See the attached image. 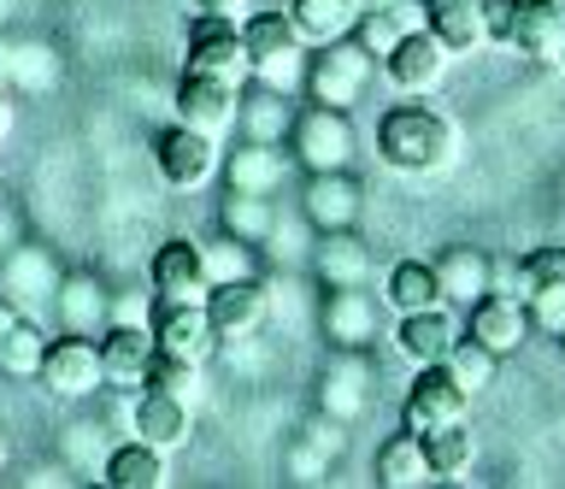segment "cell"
<instances>
[{
  "label": "cell",
  "mask_w": 565,
  "mask_h": 489,
  "mask_svg": "<svg viewBox=\"0 0 565 489\" xmlns=\"http://www.w3.org/2000/svg\"><path fill=\"white\" fill-rule=\"evenodd\" d=\"M377 153L406 178H430V171H448L459 160V130L430 100H395L377 118Z\"/></svg>",
  "instance_id": "6da1fadb"
},
{
  "label": "cell",
  "mask_w": 565,
  "mask_h": 489,
  "mask_svg": "<svg viewBox=\"0 0 565 489\" xmlns=\"http://www.w3.org/2000/svg\"><path fill=\"white\" fill-rule=\"evenodd\" d=\"M242 42H247V65H254V83L277 95H295L307 89V36L295 30L289 12H254L242 24Z\"/></svg>",
  "instance_id": "7a4b0ae2"
},
{
  "label": "cell",
  "mask_w": 565,
  "mask_h": 489,
  "mask_svg": "<svg viewBox=\"0 0 565 489\" xmlns=\"http://www.w3.org/2000/svg\"><path fill=\"white\" fill-rule=\"evenodd\" d=\"M371 60L353 36L342 42H324L318 54L307 60V95L318 100V107H353V100H365V83H371Z\"/></svg>",
  "instance_id": "3957f363"
},
{
  "label": "cell",
  "mask_w": 565,
  "mask_h": 489,
  "mask_svg": "<svg viewBox=\"0 0 565 489\" xmlns=\"http://www.w3.org/2000/svg\"><path fill=\"white\" fill-rule=\"evenodd\" d=\"M289 148H295V160L307 166V178H312V171H348V160H353L348 113L342 107H318V100H312L307 113H295Z\"/></svg>",
  "instance_id": "277c9868"
},
{
  "label": "cell",
  "mask_w": 565,
  "mask_h": 489,
  "mask_svg": "<svg viewBox=\"0 0 565 489\" xmlns=\"http://www.w3.org/2000/svg\"><path fill=\"white\" fill-rule=\"evenodd\" d=\"M189 72H212V77H230L247 89V77H254V65H247V42L236 19H224V12H201V19L189 24Z\"/></svg>",
  "instance_id": "5b68a950"
},
{
  "label": "cell",
  "mask_w": 565,
  "mask_h": 489,
  "mask_svg": "<svg viewBox=\"0 0 565 489\" xmlns=\"http://www.w3.org/2000/svg\"><path fill=\"white\" fill-rule=\"evenodd\" d=\"M236 113H242V83L212 77V72H183V83H177V125L224 136L236 130Z\"/></svg>",
  "instance_id": "8992f818"
},
{
  "label": "cell",
  "mask_w": 565,
  "mask_h": 489,
  "mask_svg": "<svg viewBox=\"0 0 565 489\" xmlns=\"http://www.w3.org/2000/svg\"><path fill=\"white\" fill-rule=\"evenodd\" d=\"M153 160H159V178L171 189H201L218 171V136H206L194 125H171V130H159Z\"/></svg>",
  "instance_id": "52a82bcc"
},
{
  "label": "cell",
  "mask_w": 565,
  "mask_h": 489,
  "mask_svg": "<svg viewBox=\"0 0 565 489\" xmlns=\"http://www.w3.org/2000/svg\"><path fill=\"white\" fill-rule=\"evenodd\" d=\"M466 390H459V378L448 372V365H418L413 390H406V407H401V425L424 436L436 425H454V418H466Z\"/></svg>",
  "instance_id": "ba28073f"
},
{
  "label": "cell",
  "mask_w": 565,
  "mask_h": 489,
  "mask_svg": "<svg viewBox=\"0 0 565 489\" xmlns=\"http://www.w3.org/2000/svg\"><path fill=\"white\" fill-rule=\"evenodd\" d=\"M35 378H47V390L65 395V401L95 395L100 383H106V372H100V342H88V337H77V330H65L60 342H47L42 372H35Z\"/></svg>",
  "instance_id": "9c48e42d"
},
{
  "label": "cell",
  "mask_w": 565,
  "mask_h": 489,
  "mask_svg": "<svg viewBox=\"0 0 565 489\" xmlns=\"http://www.w3.org/2000/svg\"><path fill=\"white\" fill-rule=\"evenodd\" d=\"M206 319L218 330V342H242L271 319V289L259 277H236V284H212L206 289Z\"/></svg>",
  "instance_id": "30bf717a"
},
{
  "label": "cell",
  "mask_w": 565,
  "mask_h": 489,
  "mask_svg": "<svg viewBox=\"0 0 565 489\" xmlns=\"http://www.w3.org/2000/svg\"><path fill=\"white\" fill-rule=\"evenodd\" d=\"M148 284H153V301H206L212 277H206L201 242H189V236H171L166 248L153 254V266H148Z\"/></svg>",
  "instance_id": "8fae6325"
},
{
  "label": "cell",
  "mask_w": 565,
  "mask_h": 489,
  "mask_svg": "<svg viewBox=\"0 0 565 489\" xmlns=\"http://www.w3.org/2000/svg\"><path fill=\"white\" fill-rule=\"evenodd\" d=\"M441 72H448V47H441L430 30H406V36L383 54V77L395 83L401 95H430Z\"/></svg>",
  "instance_id": "7c38bea8"
},
{
  "label": "cell",
  "mask_w": 565,
  "mask_h": 489,
  "mask_svg": "<svg viewBox=\"0 0 565 489\" xmlns=\"http://www.w3.org/2000/svg\"><path fill=\"white\" fill-rule=\"evenodd\" d=\"M148 360H153V325H106L100 330V372H106V390H141L148 378Z\"/></svg>",
  "instance_id": "4fadbf2b"
},
{
  "label": "cell",
  "mask_w": 565,
  "mask_h": 489,
  "mask_svg": "<svg viewBox=\"0 0 565 489\" xmlns=\"http://www.w3.org/2000/svg\"><path fill=\"white\" fill-rule=\"evenodd\" d=\"M153 348L183 360H206L218 348V330L206 319V301H159L153 312Z\"/></svg>",
  "instance_id": "5bb4252c"
},
{
  "label": "cell",
  "mask_w": 565,
  "mask_h": 489,
  "mask_svg": "<svg viewBox=\"0 0 565 489\" xmlns=\"http://www.w3.org/2000/svg\"><path fill=\"white\" fill-rule=\"evenodd\" d=\"M130 430L141 436V443H153V448H183L189 436H194V407L189 401H177L166 390H136L130 401Z\"/></svg>",
  "instance_id": "9a60e30c"
},
{
  "label": "cell",
  "mask_w": 565,
  "mask_h": 489,
  "mask_svg": "<svg viewBox=\"0 0 565 489\" xmlns=\"http://www.w3.org/2000/svg\"><path fill=\"white\" fill-rule=\"evenodd\" d=\"M466 337L459 330V319L448 312V301H436V307H418V312H401V330H395V348L413 365H441L448 360V348Z\"/></svg>",
  "instance_id": "2e32d148"
},
{
  "label": "cell",
  "mask_w": 565,
  "mask_h": 489,
  "mask_svg": "<svg viewBox=\"0 0 565 489\" xmlns=\"http://www.w3.org/2000/svg\"><path fill=\"white\" fill-rule=\"evenodd\" d=\"M466 337H477L483 348H494V354H519L524 337H530V307L519 301V295H494V289L477 295Z\"/></svg>",
  "instance_id": "e0dca14e"
},
{
  "label": "cell",
  "mask_w": 565,
  "mask_h": 489,
  "mask_svg": "<svg viewBox=\"0 0 565 489\" xmlns=\"http://www.w3.org/2000/svg\"><path fill=\"white\" fill-rule=\"evenodd\" d=\"M324 337L353 354H365L377 342V301L365 295V284H348V289H330L324 295Z\"/></svg>",
  "instance_id": "ac0fdd59"
},
{
  "label": "cell",
  "mask_w": 565,
  "mask_h": 489,
  "mask_svg": "<svg viewBox=\"0 0 565 489\" xmlns=\"http://www.w3.org/2000/svg\"><path fill=\"white\" fill-rule=\"evenodd\" d=\"M559 36H565V7H559V0H519V7H512L507 47H519L524 60L554 65V54H559Z\"/></svg>",
  "instance_id": "d6986e66"
},
{
  "label": "cell",
  "mask_w": 565,
  "mask_h": 489,
  "mask_svg": "<svg viewBox=\"0 0 565 489\" xmlns=\"http://www.w3.org/2000/svg\"><path fill=\"white\" fill-rule=\"evenodd\" d=\"M53 312H60V330H77V337H95V330L113 325V301H106L95 272H71L53 289Z\"/></svg>",
  "instance_id": "ffe728a7"
},
{
  "label": "cell",
  "mask_w": 565,
  "mask_h": 489,
  "mask_svg": "<svg viewBox=\"0 0 565 489\" xmlns=\"http://www.w3.org/2000/svg\"><path fill=\"white\" fill-rule=\"evenodd\" d=\"M424 30L448 47V54H477L489 42L483 0H424Z\"/></svg>",
  "instance_id": "44dd1931"
},
{
  "label": "cell",
  "mask_w": 565,
  "mask_h": 489,
  "mask_svg": "<svg viewBox=\"0 0 565 489\" xmlns=\"http://www.w3.org/2000/svg\"><path fill=\"white\" fill-rule=\"evenodd\" d=\"M307 219L318 224V231H353L360 224V183L348 178V171H312V183H307Z\"/></svg>",
  "instance_id": "7402d4cb"
},
{
  "label": "cell",
  "mask_w": 565,
  "mask_h": 489,
  "mask_svg": "<svg viewBox=\"0 0 565 489\" xmlns=\"http://www.w3.org/2000/svg\"><path fill=\"white\" fill-rule=\"evenodd\" d=\"M282 171H289V160H282L277 142H247L242 136V148H230V160H224V183L230 189H254V195H277Z\"/></svg>",
  "instance_id": "603a6c76"
},
{
  "label": "cell",
  "mask_w": 565,
  "mask_h": 489,
  "mask_svg": "<svg viewBox=\"0 0 565 489\" xmlns=\"http://www.w3.org/2000/svg\"><path fill=\"white\" fill-rule=\"evenodd\" d=\"M360 12H365V0H289V19H295L300 36H307V47H324V42L353 36Z\"/></svg>",
  "instance_id": "cb8c5ba5"
},
{
  "label": "cell",
  "mask_w": 565,
  "mask_h": 489,
  "mask_svg": "<svg viewBox=\"0 0 565 489\" xmlns=\"http://www.w3.org/2000/svg\"><path fill=\"white\" fill-rule=\"evenodd\" d=\"M171 466H166V448L141 443V436H130L124 448L106 454V483L113 489H166Z\"/></svg>",
  "instance_id": "d4e9b609"
},
{
  "label": "cell",
  "mask_w": 565,
  "mask_h": 489,
  "mask_svg": "<svg viewBox=\"0 0 565 489\" xmlns=\"http://www.w3.org/2000/svg\"><path fill=\"white\" fill-rule=\"evenodd\" d=\"M312 266H318V277H324L330 289H348V284H365L371 277V248L353 231H324Z\"/></svg>",
  "instance_id": "484cf974"
},
{
  "label": "cell",
  "mask_w": 565,
  "mask_h": 489,
  "mask_svg": "<svg viewBox=\"0 0 565 489\" xmlns=\"http://www.w3.org/2000/svg\"><path fill=\"white\" fill-rule=\"evenodd\" d=\"M436 284H441V301L471 307L477 295H489V254H477V248H448V254L436 259Z\"/></svg>",
  "instance_id": "4316f807"
},
{
  "label": "cell",
  "mask_w": 565,
  "mask_h": 489,
  "mask_svg": "<svg viewBox=\"0 0 565 489\" xmlns=\"http://www.w3.org/2000/svg\"><path fill=\"white\" fill-rule=\"evenodd\" d=\"M383 301L395 312H418V307H436L441 301V284H436V266L424 259H395L383 277Z\"/></svg>",
  "instance_id": "83f0119b"
},
{
  "label": "cell",
  "mask_w": 565,
  "mask_h": 489,
  "mask_svg": "<svg viewBox=\"0 0 565 489\" xmlns=\"http://www.w3.org/2000/svg\"><path fill=\"white\" fill-rule=\"evenodd\" d=\"M377 483L383 489H418L430 483V460H424V443L413 430L388 436V443L377 448Z\"/></svg>",
  "instance_id": "f1b7e54d"
},
{
  "label": "cell",
  "mask_w": 565,
  "mask_h": 489,
  "mask_svg": "<svg viewBox=\"0 0 565 489\" xmlns=\"http://www.w3.org/2000/svg\"><path fill=\"white\" fill-rule=\"evenodd\" d=\"M236 125H242L247 142H282V136H289V125H295L289 95H277V89H265V83H259L254 95H242Z\"/></svg>",
  "instance_id": "f546056e"
},
{
  "label": "cell",
  "mask_w": 565,
  "mask_h": 489,
  "mask_svg": "<svg viewBox=\"0 0 565 489\" xmlns=\"http://www.w3.org/2000/svg\"><path fill=\"white\" fill-rule=\"evenodd\" d=\"M218 224L242 242H265L277 231V206H271V195H254V189H230L218 206Z\"/></svg>",
  "instance_id": "4dcf8cb0"
},
{
  "label": "cell",
  "mask_w": 565,
  "mask_h": 489,
  "mask_svg": "<svg viewBox=\"0 0 565 489\" xmlns=\"http://www.w3.org/2000/svg\"><path fill=\"white\" fill-rule=\"evenodd\" d=\"M424 443V460H430V478H459V471H471V430H466V418H454V425H436V430H424L418 436Z\"/></svg>",
  "instance_id": "1f68e13d"
},
{
  "label": "cell",
  "mask_w": 565,
  "mask_h": 489,
  "mask_svg": "<svg viewBox=\"0 0 565 489\" xmlns=\"http://www.w3.org/2000/svg\"><path fill=\"white\" fill-rule=\"evenodd\" d=\"M141 390H166V395H177V401H189V407H194V401H201V360H183V354L153 348Z\"/></svg>",
  "instance_id": "d6a6232c"
},
{
  "label": "cell",
  "mask_w": 565,
  "mask_h": 489,
  "mask_svg": "<svg viewBox=\"0 0 565 489\" xmlns=\"http://www.w3.org/2000/svg\"><path fill=\"white\" fill-rule=\"evenodd\" d=\"M360 407H365V365H360V354L348 348V360L330 365V378H324V413L348 425Z\"/></svg>",
  "instance_id": "836d02e7"
},
{
  "label": "cell",
  "mask_w": 565,
  "mask_h": 489,
  "mask_svg": "<svg viewBox=\"0 0 565 489\" xmlns=\"http://www.w3.org/2000/svg\"><path fill=\"white\" fill-rule=\"evenodd\" d=\"M441 365H448V372L459 378V390L477 395V390H489V383H494V365H501V354H494V348H483L477 337H459Z\"/></svg>",
  "instance_id": "e575fe53"
},
{
  "label": "cell",
  "mask_w": 565,
  "mask_h": 489,
  "mask_svg": "<svg viewBox=\"0 0 565 489\" xmlns=\"http://www.w3.org/2000/svg\"><path fill=\"white\" fill-rule=\"evenodd\" d=\"M42 354H47V337L30 319H18L7 337H0V372L7 378H35L42 372Z\"/></svg>",
  "instance_id": "d590c367"
},
{
  "label": "cell",
  "mask_w": 565,
  "mask_h": 489,
  "mask_svg": "<svg viewBox=\"0 0 565 489\" xmlns=\"http://www.w3.org/2000/svg\"><path fill=\"white\" fill-rule=\"evenodd\" d=\"M201 259H206V277H212V284L254 277V254H247V242L230 236V231H224V242H201Z\"/></svg>",
  "instance_id": "8d00e7d4"
},
{
  "label": "cell",
  "mask_w": 565,
  "mask_h": 489,
  "mask_svg": "<svg viewBox=\"0 0 565 489\" xmlns=\"http://www.w3.org/2000/svg\"><path fill=\"white\" fill-rule=\"evenodd\" d=\"M530 307V330H547V337H565V277H554V284H536L524 295Z\"/></svg>",
  "instance_id": "74e56055"
},
{
  "label": "cell",
  "mask_w": 565,
  "mask_h": 489,
  "mask_svg": "<svg viewBox=\"0 0 565 489\" xmlns=\"http://www.w3.org/2000/svg\"><path fill=\"white\" fill-rule=\"evenodd\" d=\"M519 266H524V295L536 289V284H554V277H565V242H559V248H536V254H524Z\"/></svg>",
  "instance_id": "f35d334b"
},
{
  "label": "cell",
  "mask_w": 565,
  "mask_h": 489,
  "mask_svg": "<svg viewBox=\"0 0 565 489\" xmlns=\"http://www.w3.org/2000/svg\"><path fill=\"white\" fill-rule=\"evenodd\" d=\"M489 289L494 295H519L524 301V266L519 259H489Z\"/></svg>",
  "instance_id": "ab89813d"
},
{
  "label": "cell",
  "mask_w": 565,
  "mask_h": 489,
  "mask_svg": "<svg viewBox=\"0 0 565 489\" xmlns=\"http://www.w3.org/2000/svg\"><path fill=\"white\" fill-rule=\"evenodd\" d=\"M194 7H201V12H224V19H236L247 0H194Z\"/></svg>",
  "instance_id": "60d3db41"
},
{
  "label": "cell",
  "mask_w": 565,
  "mask_h": 489,
  "mask_svg": "<svg viewBox=\"0 0 565 489\" xmlns=\"http://www.w3.org/2000/svg\"><path fill=\"white\" fill-rule=\"evenodd\" d=\"M18 319H24V312H18V301H12V295H0V337H7Z\"/></svg>",
  "instance_id": "b9f144b4"
},
{
  "label": "cell",
  "mask_w": 565,
  "mask_h": 489,
  "mask_svg": "<svg viewBox=\"0 0 565 489\" xmlns=\"http://www.w3.org/2000/svg\"><path fill=\"white\" fill-rule=\"evenodd\" d=\"M7 130H12V100L0 95V142H7Z\"/></svg>",
  "instance_id": "7bdbcfd3"
},
{
  "label": "cell",
  "mask_w": 565,
  "mask_h": 489,
  "mask_svg": "<svg viewBox=\"0 0 565 489\" xmlns=\"http://www.w3.org/2000/svg\"><path fill=\"white\" fill-rule=\"evenodd\" d=\"M554 65H559V72H565V36H559V54H554Z\"/></svg>",
  "instance_id": "ee69618b"
},
{
  "label": "cell",
  "mask_w": 565,
  "mask_h": 489,
  "mask_svg": "<svg viewBox=\"0 0 565 489\" xmlns=\"http://www.w3.org/2000/svg\"><path fill=\"white\" fill-rule=\"evenodd\" d=\"M365 7H395V0H365Z\"/></svg>",
  "instance_id": "f6af8a7d"
},
{
  "label": "cell",
  "mask_w": 565,
  "mask_h": 489,
  "mask_svg": "<svg viewBox=\"0 0 565 489\" xmlns=\"http://www.w3.org/2000/svg\"><path fill=\"white\" fill-rule=\"evenodd\" d=\"M0 466H7V443H0Z\"/></svg>",
  "instance_id": "bcb514c9"
}]
</instances>
